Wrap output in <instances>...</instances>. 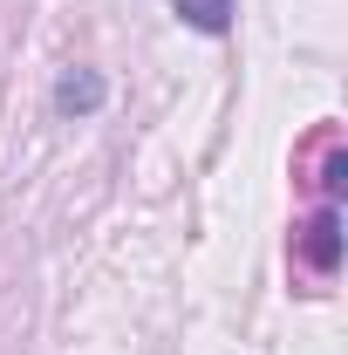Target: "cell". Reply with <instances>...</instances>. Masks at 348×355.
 I'll return each instance as SVG.
<instances>
[{"label": "cell", "mask_w": 348, "mask_h": 355, "mask_svg": "<svg viewBox=\"0 0 348 355\" xmlns=\"http://www.w3.org/2000/svg\"><path fill=\"white\" fill-rule=\"evenodd\" d=\"M342 150H335V144H328V157H321V198H328V205H335V198H342Z\"/></svg>", "instance_id": "277c9868"}, {"label": "cell", "mask_w": 348, "mask_h": 355, "mask_svg": "<svg viewBox=\"0 0 348 355\" xmlns=\"http://www.w3.org/2000/svg\"><path fill=\"white\" fill-rule=\"evenodd\" d=\"M48 103H55L62 123H89V116H103V103H110V76L76 62V69L55 76V96H48Z\"/></svg>", "instance_id": "6da1fadb"}, {"label": "cell", "mask_w": 348, "mask_h": 355, "mask_svg": "<svg viewBox=\"0 0 348 355\" xmlns=\"http://www.w3.org/2000/svg\"><path fill=\"white\" fill-rule=\"evenodd\" d=\"M294 253H301L314 273H335V266H342V212H335V205H321V212L294 232Z\"/></svg>", "instance_id": "7a4b0ae2"}, {"label": "cell", "mask_w": 348, "mask_h": 355, "mask_svg": "<svg viewBox=\"0 0 348 355\" xmlns=\"http://www.w3.org/2000/svg\"><path fill=\"white\" fill-rule=\"evenodd\" d=\"M171 7H177V21L191 35H212V42L232 28V14H239V0H171Z\"/></svg>", "instance_id": "3957f363"}]
</instances>
